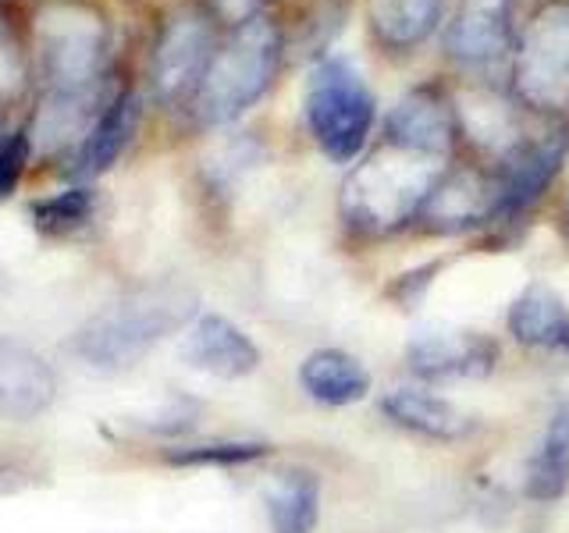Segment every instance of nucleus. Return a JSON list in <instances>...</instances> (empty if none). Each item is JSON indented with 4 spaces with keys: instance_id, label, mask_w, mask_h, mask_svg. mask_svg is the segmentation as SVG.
Instances as JSON below:
<instances>
[{
    "instance_id": "obj_1",
    "label": "nucleus",
    "mask_w": 569,
    "mask_h": 533,
    "mask_svg": "<svg viewBox=\"0 0 569 533\" xmlns=\"http://www.w3.org/2000/svg\"><path fill=\"white\" fill-rule=\"evenodd\" d=\"M445 171H449L445 157L381 139V147L367 153L342 182L338 207L346 228L363 239L396 235L409 221H420Z\"/></svg>"
},
{
    "instance_id": "obj_2",
    "label": "nucleus",
    "mask_w": 569,
    "mask_h": 533,
    "mask_svg": "<svg viewBox=\"0 0 569 533\" xmlns=\"http://www.w3.org/2000/svg\"><path fill=\"white\" fill-rule=\"evenodd\" d=\"M196 313V295L174 284H157L136 295H124L114 306L97 313L89 324L71 338V352L86 366L100 373L129 370L142 360L157 342L178 328H186Z\"/></svg>"
},
{
    "instance_id": "obj_3",
    "label": "nucleus",
    "mask_w": 569,
    "mask_h": 533,
    "mask_svg": "<svg viewBox=\"0 0 569 533\" xmlns=\"http://www.w3.org/2000/svg\"><path fill=\"white\" fill-rule=\"evenodd\" d=\"M281 64V29L274 18L257 14L231 29L218 43L210 68L192 97V111L203 124H228L249 111L271 89Z\"/></svg>"
},
{
    "instance_id": "obj_4",
    "label": "nucleus",
    "mask_w": 569,
    "mask_h": 533,
    "mask_svg": "<svg viewBox=\"0 0 569 533\" xmlns=\"http://www.w3.org/2000/svg\"><path fill=\"white\" fill-rule=\"evenodd\" d=\"M302 114L320 153L335 164H352L367 150L373 132V103L363 76L342 58H325L310 68L307 93H302Z\"/></svg>"
},
{
    "instance_id": "obj_5",
    "label": "nucleus",
    "mask_w": 569,
    "mask_h": 533,
    "mask_svg": "<svg viewBox=\"0 0 569 533\" xmlns=\"http://www.w3.org/2000/svg\"><path fill=\"white\" fill-rule=\"evenodd\" d=\"M512 100L533 114L569 111V0L530 14L512 50Z\"/></svg>"
},
{
    "instance_id": "obj_6",
    "label": "nucleus",
    "mask_w": 569,
    "mask_h": 533,
    "mask_svg": "<svg viewBox=\"0 0 569 533\" xmlns=\"http://www.w3.org/2000/svg\"><path fill=\"white\" fill-rule=\"evenodd\" d=\"M569 157V124L551 132L527 135L512 153L495 164L498 182V221H516L541 200L548 185L556 182Z\"/></svg>"
},
{
    "instance_id": "obj_7",
    "label": "nucleus",
    "mask_w": 569,
    "mask_h": 533,
    "mask_svg": "<svg viewBox=\"0 0 569 533\" xmlns=\"http://www.w3.org/2000/svg\"><path fill=\"white\" fill-rule=\"evenodd\" d=\"M402 360L423 381H473L495 370L498 342L480 331L438 324L409 334Z\"/></svg>"
},
{
    "instance_id": "obj_8",
    "label": "nucleus",
    "mask_w": 569,
    "mask_h": 533,
    "mask_svg": "<svg viewBox=\"0 0 569 533\" xmlns=\"http://www.w3.org/2000/svg\"><path fill=\"white\" fill-rule=\"evenodd\" d=\"M218 43L207 14L200 11H178L160 32L157 58H153V86L157 97L164 103H192L196 89H200L210 58Z\"/></svg>"
},
{
    "instance_id": "obj_9",
    "label": "nucleus",
    "mask_w": 569,
    "mask_h": 533,
    "mask_svg": "<svg viewBox=\"0 0 569 533\" xmlns=\"http://www.w3.org/2000/svg\"><path fill=\"white\" fill-rule=\"evenodd\" d=\"M420 221L427 231L456 235V231L485 228L498 221V182L495 171L480 168H449L427 200Z\"/></svg>"
},
{
    "instance_id": "obj_10",
    "label": "nucleus",
    "mask_w": 569,
    "mask_h": 533,
    "mask_svg": "<svg viewBox=\"0 0 569 533\" xmlns=\"http://www.w3.org/2000/svg\"><path fill=\"white\" fill-rule=\"evenodd\" d=\"M385 139L409 150H423L449 160L459 139L456 100L438 86H417L391 107L385 121Z\"/></svg>"
},
{
    "instance_id": "obj_11",
    "label": "nucleus",
    "mask_w": 569,
    "mask_h": 533,
    "mask_svg": "<svg viewBox=\"0 0 569 533\" xmlns=\"http://www.w3.org/2000/svg\"><path fill=\"white\" fill-rule=\"evenodd\" d=\"M178 355L192 370L210 373V378L221 381L249 378L260 366V349L253 345V338L221 313L196 316L186 328L182 342H178Z\"/></svg>"
},
{
    "instance_id": "obj_12",
    "label": "nucleus",
    "mask_w": 569,
    "mask_h": 533,
    "mask_svg": "<svg viewBox=\"0 0 569 533\" xmlns=\"http://www.w3.org/2000/svg\"><path fill=\"white\" fill-rule=\"evenodd\" d=\"M516 0H459L445 32V50L462 68H485L512 43Z\"/></svg>"
},
{
    "instance_id": "obj_13",
    "label": "nucleus",
    "mask_w": 569,
    "mask_h": 533,
    "mask_svg": "<svg viewBox=\"0 0 569 533\" xmlns=\"http://www.w3.org/2000/svg\"><path fill=\"white\" fill-rule=\"evenodd\" d=\"M381 413L409 434L427 441H462L477 431V420L452 399L420 384H399L381 395Z\"/></svg>"
},
{
    "instance_id": "obj_14",
    "label": "nucleus",
    "mask_w": 569,
    "mask_h": 533,
    "mask_svg": "<svg viewBox=\"0 0 569 533\" xmlns=\"http://www.w3.org/2000/svg\"><path fill=\"white\" fill-rule=\"evenodd\" d=\"M58 378L29 345L0 338V420H32L50 409Z\"/></svg>"
},
{
    "instance_id": "obj_15",
    "label": "nucleus",
    "mask_w": 569,
    "mask_h": 533,
    "mask_svg": "<svg viewBox=\"0 0 569 533\" xmlns=\"http://www.w3.org/2000/svg\"><path fill=\"white\" fill-rule=\"evenodd\" d=\"M299 384L313 402L342 409L370 395V370L346 349H317L299 363Z\"/></svg>"
},
{
    "instance_id": "obj_16",
    "label": "nucleus",
    "mask_w": 569,
    "mask_h": 533,
    "mask_svg": "<svg viewBox=\"0 0 569 533\" xmlns=\"http://www.w3.org/2000/svg\"><path fill=\"white\" fill-rule=\"evenodd\" d=\"M263 509L271 533H313L320 523V476L307 466H289L267 476Z\"/></svg>"
},
{
    "instance_id": "obj_17",
    "label": "nucleus",
    "mask_w": 569,
    "mask_h": 533,
    "mask_svg": "<svg viewBox=\"0 0 569 533\" xmlns=\"http://www.w3.org/2000/svg\"><path fill=\"white\" fill-rule=\"evenodd\" d=\"M509 334L527 349H566L569 310L545 281H530L509 306Z\"/></svg>"
},
{
    "instance_id": "obj_18",
    "label": "nucleus",
    "mask_w": 569,
    "mask_h": 533,
    "mask_svg": "<svg viewBox=\"0 0 569 533\" xmlns=\"http://www.w3.org/2000/svg\"><path fill=\"white\" fill-rule=\"evenodd\" d=\"M569 491V405L548 416L523 470V494L533 502H559Z\"/></svg>"
},
{
    "instance_id": "obj_19",
    "label": "nucleus",
    "mask_w": 569,
    "mask_h": 533,
    "mask_svg": "<svg viewBox=\"0 0 569 533\" xmlns=\"http://www.w3.org/2000/svg\"><path fill=\"white\" fill-rule=\"evenodd\" d=\"M136 124H139V97L136 93H121L118 100L107 103L103 114L97 118V124L89 129L86 142L76 153V174L79 178L103 174L124 153V147H129Z\"/></svg>"
},
{
    "instance_id": "obj_20",
    "label": "nucleus",
    "mask_w": 569,
    "mask_h": 533,
    "mask_svg": "<svg viewBox=\"0 0 569 533\" xmlns=\"http://www.w3.org/2000/svg\"><path fill=\"white\" fill-rule=\"evenodd\" d=\"M445 0H367L373 40L388 50H413L441 22Z\"/></svg>"
},
{
    "instance_id": "obj_21",
    "label": "nucleus",
    "mask_w": 569,
    "mask_h": 533,
    "mask_svg": "<svg viewBox=\"0 0 569 533\" xmlns=\"http://www.w3.org/2000/svg\"><path fill=\"white\" fill-rule=\"evenodd\" d=\"M459 114V132L467 135L473 147H480L485 153L495 157V164L506 153H512L520 142L527 139L520 132V121H516L512 107L506 100H498L495 93H477V97H462L456 103Z\"/></svg>"
},
{
    "instance_id": "obj_22",
    "label": "nucleus",
    "mask_w": 569,
    "mask_h": 533,
    "mask_svg": "<svg viewBox=\"0 0 569 533\" xmlns=\"http://www.w3.org/2000/svg\"><path fill=\"white\" fill-rule=\"evenodd\" d=\"M93 207H97V192L79 185V189L50 195V200H40L32 207V218L43 231H50V235H64V231H76L93 218Z\"/></svg>"
},
{
    "instance_id": "obj_23",
    "label": "nucleus",
    "mask_w": 569,
    "mask_h": 533,
    "mask_svg": "<svg viewBox=\"0 0 569 533\" xmlns=\"http://www.w3.org/2000/svg\"><path fill=\"white\" fill-rule=\"evenodd\" d=\"M267 455V444L260 441H207V444H182L168 452V462L174 466H242Z\"/></svg>"
},
{
    "instance_id": "obj_24",
    "label": "nucleus",
    "mask_w": 569,
    "mask_h": 533,
    "mask_svg": "<svg viewBox=\"0 0 569 533\" xmlns=\"http://www.w3.org/2000/svg\"><path fill=\"white\" fill-rule=\"evenodd\" d=\"M26 160H29V135H11L0 142V200L14 192Z\"/></svg>"
},
{
    "instance_id": "obj_25",
    "label": "nucleus",
    "mask_w": 569,
    "mask_h": 533,
    "mask_svg": "<svg viewBox=\"0 0 569 533\" xmlns=\"http://www.w3.org/2000/svg\"><path fill=\"white\" fill-rule=\"evenodd\" d=\"M210 4H213V14H221L224 22L242 26V22H249V18L260 14L263 0H210Z\"/></svg>"
},
{
    "instance_id": "obj_26",
    "label": "nucleus",
    "mask_w": 569,
    "mask_h": 533,
    "mask_svg": "<svg viewBox=\"0 0 569 533\" xmlns=\"http://www.w3.org/2000/svg\"><path fill=\"white\" fill-rule=\"evenodd\" d=\"M562 221H566V231H569V195H566V207H562Z\"/></svg>"
},
{
    "instance_id": "obj_27",
    "label": "nucleus",
    "mask_w": 569,
    "mask_h": 533,
    "mask_svg": "<svg viewBox=\"0 0 569 533\" xmlns=\"http://www.w3.org/2000/svg\"><path fill=\"white\" fill-rule=\"evenodd\" d=\"M566 352H569V342H566Z\"/></svg>"
},
{
    "instance_id": "obj_28",
    "label": "nucleus",
    "mask_w": 569,
    "mask_h": 533,
    "mask_svg": "<svg viewBox=\"0 0 569 533\" xmlns=\"http://www.w3.org/2000/svg\"><path fill=\"white\" fill-rule=\"evenodd\" d=\"M516 4H520V0H516Z\"/></svg>"
}]
</instances>
